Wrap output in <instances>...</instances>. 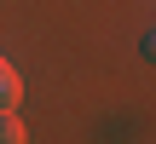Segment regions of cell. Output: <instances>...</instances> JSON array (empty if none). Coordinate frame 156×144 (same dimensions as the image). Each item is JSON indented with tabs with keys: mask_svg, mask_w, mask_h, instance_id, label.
<instances>
[{
	"mask_svg": "<svg viewBox=\"0 0 156 144\" xmlns=\"http://www.w3.org/2000/svg\"><path fill=\"white\" fill-rule=\"evenodd\" d=\"M17 98H23V75L0 58V110H17Z\"/></svg>",
	"mask_w": 156,
	"mask_h": 144,
	"instance_id": "cell-1",
	"label": "cell"
},
{
	"mask_svg": "<svg viewBox=\"0 0 156 144\" xmlns=\"http://www.w3.org/2000/svg\"><path fill=\"white\" fill-rule=\"evenodd\" d=\"M23 121H17V110H0V144H23Z\"/></svg>",
	"mask_w": 156,
	"mask_h": 144,
	"instance_id": "cell-2",
	"label": "cell"
}]
</instances>
